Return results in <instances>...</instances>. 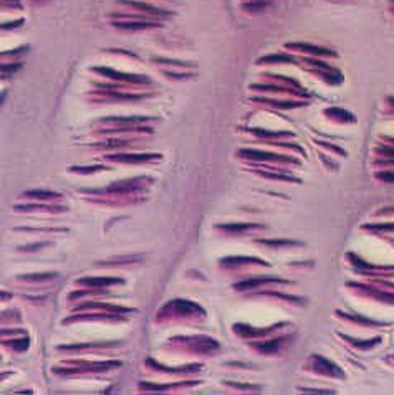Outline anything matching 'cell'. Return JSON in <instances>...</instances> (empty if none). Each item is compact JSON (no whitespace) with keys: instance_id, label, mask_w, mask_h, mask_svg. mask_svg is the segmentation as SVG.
Here are the masks:
<instances>
[{"instance_id":"12","label":"cell","mask_w":394,"mask_h":395,"mask_svg":"<svg viewBox=\"0 0 394 395\" xmlns=\"http://www.w3.org/2000/svg\"><path fill=\"white\" fill-rule=\"evenodd\" d=\"M326 116H332V118H340V119H348V121H351L353 119V116L349 114V112H346L344 109H340V108H333V109H326L325 111Z\"/></svg>"},{"instance_id":"10","label":"cell","mask_w":394,"mask_h":395,"mask_svg":"<svg viewBox=\"0 0 394 395\" xmlns=\"http://www.w3.org/2000/svg\"><path fill=\"white\" fill-rule=\"evenodd\" d=\"M280 61H287V63H293L295 58L290 55H283V53H277V55H269L260 58L258 63H280Z\"/></svg>"},{"instance_id":"3","label":"cell","mask_w":394,"mask_h":395,"mask_svg":"<svg viewBox=\"0 0 394 395\" xmlns=\"http://www.w3.org/2000/svg\"><path fill=\"white\" fill-rule=\"evenodd\" d=\"M287 48H290V50H295V52H301L305 55H312V56H336L335 52H332V50H326V48L315 47L310 43H301V41H298V43H288Z\"/></svg>"},{"instance_id":"17","label":"cell","mask_w":394,"mask_h":395,"mask_svg":"<svg viewBox=\"0 0 394 395\" xmlns=\"http://www.w3.org/2000/svg\"><path fill=\"white\" fill-rule=\"evenodd\" d=\"M27 208H37V207H17V210H27ZM40 210H63L61 207H38Z\"/></svg>"},{"instance_id":"15","label":"cell","mask_w":394,"mask_h":395,"mask_svg":"<svg viewBox=\"0 0 394 395\" xmlns=\"http://www.w3.org/2000/svg\"><path fill=\"white\" fill-rule=\"evenodd\" d=\"M20 68H22V63H15V65H4L2 66V76L5 78V76L9 75V72L15 73V72H18Z\"/></svg>"},{"instance_id":"6","label":"cell","mask_w":394,"mask_h":395,"mask_svg":"<svg viewBox=\"0 0 394 395\" xmlns=\"http://www.w3.org/2000/svg\"><path fill=\"white\" fill-rule=\"evenodd\" d=\"M159 156L156 154H139V156H129V154H119V156H110V159L115 160H124V162H143V160H149V159H158Z\"/></svg>"},{"instance_id":"1","label":"cell","mask_w":394,"mask_h":395,"mask_svg":"<svg viewBox=\"0 0 394 395\" xmlns=\"http://www.w3.org/2000/svg\"><path fill=\"white\" fill-rule=\"evenodd\" d=\"M95 72L103 75V76H108V78H111V80H118V81H123V83H136V84L149 83V78H146V76L129 75V73H119V72H115V69H111V68H106V66H96Z\"/></svg>"},{"instance_id":"11","label":"cell","mask_w":394,"mask_h":395,"mask_svg":"<svg viewBox=\"0 0 394 395\" xmlns=\"http://www.w3.org/2000/svg\"><path fill=\"white\" fill-rule=\"evenodd\" d=\"M104 123H113V124H138V123H143L146 121V118H108V119H103Z\"/></svg>"},{"instance_id":"8","label":"cell","mask_w":394,"mask_h":395,"mask_svg":"<svg viewBox=\"0 0 394 395\" xmlns=\"http://www.w3.org/2000/svg\"><path fill=\"white\" fill-rule=\"evenodd\" d=\"M242 156H247L250 159H272V160H288L287 157H280V156H275V154H267V152H257V151H244Z\"/></svg>"},{"instance_id":"9","label":"cell","mask_w":394,"mask_h":395,"mask_svg":"<svg viewBox=\"0 0 394 395\" xmlns=\"http://www.w3.org/2000/svg\"><path fill=\"white\" fill-rule=\"evenodd\" d=\"M27 197L32 199H41V200H50V199H60V194L50 192V190H32V192H25Z\"/></svg>"},{"instance_id":"16","label":"cell","mask_w":394,"mask_h":395,"mask_svg":"<svg viewBox=\"0 0 394 395\" xmlns=\"http://www.w3.org/2000/svg\"><path fill=\"white\" fill-rule=\"evenodd\" d=\"M24 22H25L24 18H18V20H15V22H5V24H2V28H4V30H10V27H12V28L20 27Z\"/></svg>"},{"instance_id":"18","label":"cell","mask_w":394,"mask_h":395,"mask_svg":"<svg viewBox=\"0 0 394 395\" xmlns=\"http://www.w3.org/2000/svg\"><path fill=\"white\" fill-rule=\"evenodd\" d=\"M388 5H389V10L394 13V0H388Z\"/></svg>"},{"instance_id":"14","label":"cell","mask_w":394,"mask_h":395,"mask_svg":"<svg viewBox=\"0 0 394 395\" xmlns=\"http://www.w3.org/2000/svg\"><path fill=\"white\" fill-rule=\"evenodd\" d=\"M55 276L56 273H45V274H27V276H20V278L28 281H41V280H52Z\"/></svg>"},{"instance_id":"7","label":"cell","mask_w":394,"mask_h":395,"mask_svg":"<svg viewBox=\"0 0 394 395\" xmlns=\"http://www.w3.org/2000/svg\"><path fill=\"white\" fill-rule=\"evenodd\" d=\"M81 283L88 285V286H108V285L121 283V280H118V278H84V280H81Z\"/></svg>"},{"instance_id":"2","label":"cell","mask_w":394,"mask_h":395,"mask_svg":"<svg viewBox=\"0 0 394 395\" xmlns=\"http://www.w3.org/2000/svg\"><path fill=\"white\" fill-rule=\"evenodd\" d=\"M113 27L121 28V30H146V28H154L159 27L158 22H151L147 18H129L126 17L124 20H115L113 22Z\"/></svg>"},{"instance_id":"5","label":"cell","mask_w":394,"mask_h":395,"mask_svg":"<svg viewBox=\"0 0 394 395\" xmlns=\"http://www.w3.org/2000/svg\"><path fill=\"white\" fill-rule=\"evenodd\" d=\"M273 0H244L242 9L249 13H260L272 5Z\"/></svg>"},{"instance_id":"13","label":"cell","mask_w":394,"mask_h":395,"mask_svg":"<svg viewBox=\"0 0 394 395\" xmlns=\"http://www.w3.org/2000/svg\"><path fill=\"white\" fill-rule=\"evenodd\" d=\"M257 101L269 103V104H273V106H278V108H281V109L295 108V106H301V103H295V101H269V100H257Z\"/></svg>"},{"instance_id":"4","label":"cell","mask_w":394,"mask_h":395,"mask_svg":"<svg viewBox=\"0 0 394 395\" xmlns=\"http://www.w3.org/2000/svg\"><path fill=\"white\" fill-rule=\"evenodd\" d=\"M119 2L128 5V7H133V9H136V10L146 12L147 15H163V17L172 15V13H169L166 10H161V9H158V7H152V5L144 4V2H136V0H119Z\"/></svg>"}]
</instances>
